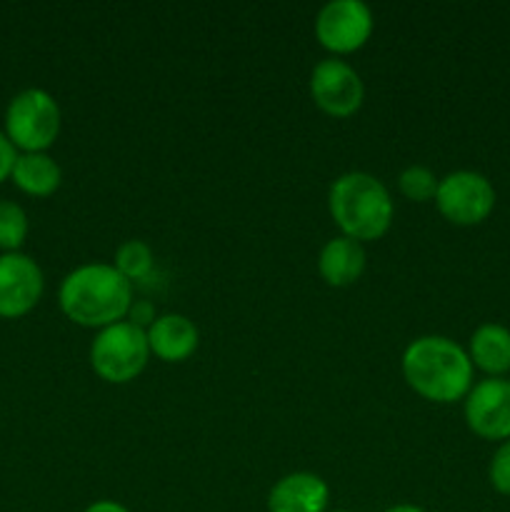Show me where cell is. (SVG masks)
<instances>
[{
    "label": "cell",
    "mask_w": 510,
    "mask_h": 512,
    "mask_svg": "<svg viewBox=\"0 0 510 512\" xmlns=\"http://www.w3.org/2000/svg\"><path fill=\"white\" fill-rule=\"evenodd\" d=\"M400 370L408 388L428 403H460L475 385V368L468 350L445 335L415 338L403 350Z\"/></svg>",
    "instance_id": "cell-1"
},
{
    "label": "cell",
    "mask_w": 510,
    "mask_h": 512,
    "mask_svg": "<svg viewBox=\"0 0 510 512\" xmlns=\"http://www.w3.org/2000/svg\"><path fill=\"white\" fill-rule=\"evenodd\" d=\"M65 318L80 328L103 330L128 320L133 308V285L113 268V263H85L70 270L58 290Z\"/></svg>",
    "instance_id": "cell-2"
},
{
    "label": "cell",
    "mask_w": 510,
    "mask_h": 512,
    "mask_svg": "<svg viewBox=\"0 0 510 512\" xmlns=\"http://www.w3.org/2000/svg\"><path fill=\"white\" fill-rule=\"evenodd\" d=\"M328 213L340 235L358 243H373L393 225L395 203L383 180L365 170H350L330 185Z\"/></svg>",
    "instance_id": "cell-3"
},
{
    "label": "cell",
    "mask_w": 510,
    "mask_h": 512,
    "mask_svg": "<svg viewBox=\"0 0 510 512\" xmlns=\"http://www.w3.org/2000/svg\"><path fill=\"white\" fill-rule=\"evenodd\" d=\"M150 360L148 335L130 320L98 330L90 343V368L110 385L133 383Z\"/></svg>",
    "instance_id": "cell-4"
},
{
    "label": "cell",
    "mask_w": 510,
    "mask_h": 512,
    "mask_svg": "<svg viewBox=\"0 0 510 512\" xmlns=\"http://www.w3.org/2000/svg\"><path fill=\"white\" fill-rule=\"evenodd\" d=\"M63 115L60 105L48 90H20L5 108V130L8 140L20 153H48L58 140Z\"/></svg>",
    "instance_id": "cell-5"
},
{
    "label": "cell",
    "mask_w": 510,
    "mask_h": 512,
    "mask_svg": "<svg viewBox=\"0 0 510 512\" xmlns=\"http://www.w3.org/2000/svg\"><path fill=\"white\" fill-rule=\"evenodd\" d=\"M493 183L478 170H453L445 178H440L438 195H435V208L448 223L458 228H473L485 223L495 210Z\"/></svg>",
    "instance_id": "cell-6"
},
{
    "label": "cell",
    "mask_w": 510,
    "mask_h": 512,
    "mask_svg": "<svg viewBox=\"0 0 510 512\" xmlns=\"http://www.w3.org/2000/svg\"><path fill=\"white\" fill-rule=\"evenodd\" d=\"M375 28L373 10L363 0H333L315 18V38L330 58L350 55L363 48Z\"/></svg>",
    "instance_id": "cell-7"
},
{
    "label": "cell",
    "mask_w": 510,
    "mask_h": 512,
    "mask_svg": "<svg viewBox=\"0 0 510 512\" xmlns=\"http://www.w3.org/2000/svg\"><path fill=\"white\" fill-rule=\"evenodd\" d=\"M310 98L330 118H350L365 100L358 70L340 58H325L310 73Z\"/></svg>",
    "instance_id": "cell-8"
},
{
    "label": "cell",
    "mask_w": 510,
    "mask_h": 512,
    "mask_svg": "<svg viewBox=\"0 0 510 512\" xmlns=\"http://www.w3.org/2000/svg\"><path fill=\"white\" fill-rule=\"evenodd\" d=\"M463 418L478 438L498 445L510 440V380H478L463 400Z\"/></svg>",
    "instance_id": "cell-9"
},
{
    "label": "cell",
    "mask_w": 510,
    "mask_h": 512,
    "mask_svg": "<svg viewBox=\"0 0 510 512\" xmlns=\"http://www.w3.org/2000/svg\"><path fill=\"white\" fill-rule=\"evenodd\" d=\"M43 290V270L30 255H0V318L15 320L28 315L40 303Z\"/></svg>",
    "instance_id": "cell-10"
},
{
    "label": "cell",
    "mask_w": 510,
    "mask_h": 512,
    "mask_svg": "<svg viewBox=\"0 0 510 512\" xmlns=\"http://www.w3.org/2000/svg\"><path fill=\"white\" fill-rule=\"evenodd\" d=\"M330 488L320 475L298 470L270 488L268 512H328Z\"/></svg>",
    "instance_id": "cell-11"
},
{
    "label": "cell",
    "mask_w": 510,
    "mask_h": 512,
    "mask_svg": "<svg viewBox=\"0 0 510 512\" xmlns=\"http://www.w3.org/2000/svg\"><path fill=\"white\" fill-rule=\"evenodd\" d=\"M150 355L163 363H185L200 345V330L190 318L180 313H165L153 320L148 330Z\"/></svg>",
    "instance_id": "cell-12"
},
{
    "label": "cell",
    "mask_w": 510,
    "mask_h": 512,
    "mask_svg": "<svg viewBox=\"0 0 510 512\" xmlns=\"http://www.w3.org/2000/svg\"><path fill=\"white\" fill-rule=\"evenodd\" d=\"M318 273L330 288H350L365 273V248L353 238L328 240L318 255Z\"/></svg>",
    "instance_id": "cell-13"
},
{
    "label": "cell",
    "mask_w": 510,
    "mask_h": 512,
    "mask_svg": "<svg viewBox=\"0 0 510 512\" xmlns=\"http://www.w3.org/2000/svg\"><path fill=\"white\" fill-rule=\"evenodd\" d=\"M468 358L485 378H505L510 373V328L483 323L468 340Z\"/></svg>",
    "instance_id": "cell-14"
},
{
    "label": "cell",
    "mask_w": 510,
    "mask_h": 512,
    "mask_svg": "<svg viewBox=\"0 0 510 512\" xmlns=\"http://www.w3.org/2000/svg\"><path fill=\"white\" fill-rule=\"evenodd\" d=\"M10 180L30 198H48L63 183V170L48 153H20Z\"/></svg>",
    "instance_id": "cell-15"
},
{
    "label": "cell",
    "mask_w": 510,
    "mask_h": 512,
    "mask_svg": "<svg viewBox=\"0 0 510 512\" xmlns=\"http://www.w3.org/2000/svg\"><path fill=\"white\" fill-rule=\"evenodd\" d=\"M113 268L128 280L130 285L140 283L148 278L155 268V253L145 240H125L118 250H115Z\"/></svg>",
    "instance_id": "cell-16"
},
{
    "label": "cell",
    "mask_w": 510,
    "mask_h": 512,
    "mask_svg": "<svg viewBox=\"0 0 510 512\" xmlns=\"http://www.w3.org/2000/svg\"><path fill=\"white\" fill-rule=\"evenodd\" d=\"M440 178L425 165H408L398 175V190L410 203H433L438 195Z\"/></svg>",
    "instance_id": "cell-17"
},
{
    "label": "cell",
    "mask_w": 510,
    "mask_h": 512,
    "mask_svg": "<svg viewBox=\"0 0 510 512\" xmlns=\"http://www.w3.org/2000/svg\"><path fill=\"white\" fill-rule=\"evenodd\" d=\"M28 238V215L13 200H0V250L20 253Z\"/></svg>",
    "instance_id": "cell-18"
},
{
    "label": "cell",
    "mask_w": 510,
    "mask_h": 512,
    "mask_svg": "<svg viewBox=\"0 0 510 512\" xmlns=\"http://www.w3.org/2000/svg\"><path fill=\"white\" fill-rule=\"evenodd\" d=\"M488 480L495 493L508 495L510 498V440H505V443H500L495 448L488 465Z\"/></svg>",
    "instance_id": "cell-19"
},
{
    "label": "cell",
    "mask_w": 510,
    "mask_h": 512,
    "mask_svg": "<svg viewBox=\"0 0 510 512\" xmlns=\"http://www.w3.org/2000/svg\"><path fill=\"white\" fill-rule=\"evenodd\" d=\"M18 150L13 148V143L8 140V135L0 130V183L10 180V173H13V165L18 160Z\"/></svg>",
    "instance_id": "cell-20"
},
{
    "label": "cell",
    "mask_w": 510,
    "mask_h": 512,
    "mask_svg": "<svg viewBox=\"0 0 510 512\" xmlns=\"http://www.w3.org/2000/svg\"><path fill=\"white\" fill-rule=\"evenodd\" d=\"M83 512H130V510L125 508V505L115 503V500H95V503H90Z\"/></svg>",
    "instance_id": "cell-21"
},
{
    "label": "cell",
    "mask_w": 510,
    "mask_h": 512,
    "mask_svg": "<svg viewBox=\"0 0 510 512\" xmlns=\"http://www.w3.org/2000/svg\"><path fill=\"white\" fill-rule=\"evenodd\" d=\"M385 512H425V510H423V508H418V505L400 503V505H393V508H388Z\"/></svg>",
    "instance_id": "cell-22"
},
{
    "label": "cell",
    "mask_w": 510,
    "mask_h": 512,
    "mask_svg": "<svg viewBox=\"0 0 510 512\" xmlns=\"http://www.w3.org/2000/svg\"><path fill=\"white\" fill-rule=\"evenodd\" d=\"M330 512H348V510H330Z\"/></svg>",
    "instance_id": "cell-23"
}]
</instances>
